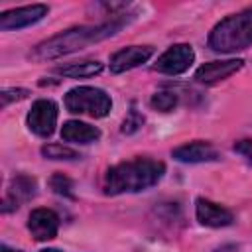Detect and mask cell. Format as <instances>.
I'll use <instances>...</instances> for the list:
<instances>
[{
	"label": "cell",
	"instance_id": "obj_19",
	"mask_svg": "<svg viewBox=\"0 0 252 252\" xmlns=\"http://www.w3.org/2000/svg\"><path fill=\"white\" fill-rule=\"evenodd\" d=\"M144 124V116L136 110V108H132L130 112H128V116L124 118V122H122V134H134L136 130H140V126Z\"/></svg>",
	"mask_w": 252,
	"mask_h": 252
},
{
	"label": "cell",
	"instance_id": "obj_9",
	"mask_svg": "<svg viewBox=\"0 0 252 252\" xmlns=\"http://www.w3.org/2000/svg\"><path fill=\"white\" fill-rule=\"evenodd\" d=\"M244 65L242 59H224V61H209L205 65H201L195 71V79L203 85H215L220 83L224 79H228L230 75H234L236 71H240Z\"/></svg>",
	"mask_w": 252,
	"mask_h": 252
},
{
	"label": "cell",
	"instance_id": "obj_4",
	"mask_svg": "<svg viewBox=\"0 0 252 252\" xmlns=\"http://www.w3.org/2000/svg\"><path fill=\"white\" fill-rule=\"evenodd\" d=\"M65 108L73 114H87L91 118H104L110 108V96L96 87H75L65 94Z\"/></svg>",
	"mask_w": 252,
	"mask_h": 252
},
{
	"label": "cell",
	"instance_id": "obj_5",
	"mask_svg": "<svg viewBox=\"0 0 252 252\" xmlns=\"http://www.w3.org/2000/svg\"><path fill=\"white\" fill-rule=\"evenodd\" d=\"M55 126H57V104L51 98L35 100L28 112V128L35 136L47 138L55 132Z\"/></svg>",
	"mask_w": 252,
	"mask_h": 252
},
{
	"label": "cell",
	"instance_id": "obj_1",
	"mask_svg": "<svg viewBox=\"0 0 252 252\" xmlns=\"http://www.w3.org/2000/svg\"><path fill=\"white\" fill-rule=\"evenodd\" d=\"M126 22H128L126 18H112L110 22H104L98 26H79V28L65 30V32L37 43L33 47V51L30 53V57L35 61H49V59L69 55L77 49H83L91 43H96V41H102V39L114 35Z\"/></svg>",
	"mask_w": 252,
	"mask_h": 252
},
{
	"label": "cell",
	"instance_id": "obj_16",
	"mask_svg": "<svg viewBox=\"0 0 252 252\" xmlns=\"http://www.w3.org/2000/svg\"><path fill=\"white\" fill-rule=\"evenodd\" d=\"M150 104H152V108H156L159 112H169L177 106V94L173 91H158L152 96Z\"/></svg>",
	"mask_w": 252,
	"mask_h": 252
},
{
	"label": "cell",
	"instance_id": "obj_21",
	"mask_svg": "<svg viewBox=\"0 0 252 252\" xmlns=\"http://www.w3.org/2000/svg\"><path fill=\"white\" fill-rule=\"evenodd\" d=\"M232 150H234L236 154H240L242 158H246L248 161H252V140H250V138L238 140V142L232 146Z\"/></svg>",
	"mask_w": 252,
	"mask_h": 252
},
{
	"label": "cell",
	"instance_id": "obj_6",
	"mask_svg": "<svg viewBox=\"0 0 252 252\" xmlns=\"http://www.w3.org/2000/svg\"><path fill=\"white\" fill-rule=\"evenodd\" d=\"M193 59H195L193 47L189 43H177V45H171L167 51H163L158 57L156 71H159L163 75H181L191 67Z\"/></svg>",
	"mask_w": 252,
	"mask_h": 252
},
{
	"label": "cell",
	"instance_id": "obj_10",
	"mask_svg": "<svg viewBox=\"0 0 252 252\" xmlns=\"http://www.w3.org/2000/svg\"><path fill=\"white\" fill-rule=\"evenodd\" d=\"M152 55H154V47L152 45H130V47H124V49L116 51L110 57V71L112 73L130 71V69L146 63Z\"/></svg>",
	"mask_w": 252,
	"mask_h": 252
},
{
	"label": "cell",
	"instance_id": "obj_17",
	"mask_svg": "<svg viewBox=\"0 0 252 252\" xmlns=\"http://www.w3.org/2000/svg\"><path fill=\"white\" fill-rule=\"evenodd\" d=\"M41 154L45 158H49V159H65V161L81 158L75 150H71V148H67L63 144H47V146L41 148Z\"/></svg>",
	"mask_w": 252,
	"mask_h": 252
},
{
	"label": "cell",
	"instance_id": "obj_12",
	"mask_svg": "<svg viewBox=\"0 0 252 252\" xmlns=\"http://www.w3.org/2000/svg\"><path fill=\"white\" fill-rule=\"evenodd\" d=\"M195 213H197V220L211 228H220L234 222V215L226 207L217 205L209 199H197Z\"/></svg>",
	"mask_w": 252,
	"mask_h": 252
},
{
	"label": "cell",
	"instance_id": "obj_20",
	"mask_svg": "<svg viewBox=\"0 0 252 252\" xmlns=\"http://www.w3.org/2000/svg\"><path fill=\"white\" fill-rule=\"evenodd\" d=\"M28 96V91L26 89H4L0 98H2V108H6L12 100H22Z\"/></svg>",
	"mask_w": 252,
	"mask_h": 252
},
{
	"label": "cell",
	"instance_id": "obj_15",
	"mask_svg": "<svg viewBox=\"0 0 252 252\" xmlns=\"http://www.w3.org/2000/svg\"><path fill=\"white\" fill-rule=\"evenodd\" d=\"M102 71V63L100 61H79V63H69V65H61L55 69L57 75L61 77H69V79H85V77H94Z\"/></svg>",
	"mask_w": 252,
	"mask_h": 252
},
{
	"label": "cell",
	"instance_id": "obj_2",
	"mask_svg": "<svg viewBox=\"0 0 252 252\" xmlns=\"http://www.w3.org/2000/svg\"><path fill=\"white\" fill-rule=\"evenodd\" d=\"M165 173V165L152 158H136L112 165L104 177V191L108 195L138 193L154 187Z\"/></svg>",
	"mask_w": 252,
	"mask_h": 252
},
{
	"label": "cell",
	"instance_id": "obj_18",
	"mask_svg": "<svg viewBox=\"0 0 252 252\" xmlns=\"http://www.w3.org/2000/svg\"><path fill=\"white\" fill-rule=\"evenodd\" d=\"M49 187L57 193V195H63V197H73V181L63 175V173H55L51 179H49Z\"/></svg>",
	"mask_w": 252,
	"mask_h": 252
},
{
	"label": "cell",
	"instance_id": "obj_3",
	"mask_svg": "<svg viewBox=\"0 0 252 252\" xmlns=\"http://www.w3.org/2000/svg\"><path fill=\"white\" fill-rule=\"evenodd\" d=\"M252 43V8L220 20L209 33V47L217 53H236Z\"/></svg>",
	"mask_w": 252,
	"mask_h": 252
},
{
	"label": "cell",
	"instance_id": "obj_13",
	"mask_svg": "<svg viewBox=\"0 0 252 252\" xmlns=\"http://www.w3.org/2000/svg\"><path fill=\"white\" fill-rule=\"evenodd\" d=\"M173 158L183 163H203V161H215L219 159V150L203 140H195L189 144H183L173 150Z\"/></svg>",
	"mask_w": 252,
	"mask_h": 252
},
{
	"label": "cell",
	"instance_id": "obj_11",
	"mask_svg": "<svg viewBox=\"0 0 252 252\" xmlns=\"http://www.w3.org/2000/svg\"><path fill=\"white\" fill-rule=\"evenodd\" d=\"M35 179L30 177V175H16L12 181H10V187H8V193L2 201V213H10L14 209L20 207V203L24 201H30L33 195H35Z\"/></svg>",
	"mask_w": 252,
	"mask_h": 252
},
{
	"label": "cell",
	"instance_id": "obj_14",
	"mask_svg": "<svg viewBox=\"0 0 252 252\" xmlns=\"http://www.w3.org/2000/svg\"><path fill=\"white\" fill-rule=\"evenodd\" d=\"M61 138L73 144H91L100 138V130L81 120H67L61 128Z\"/></svg>",
	"mask_w": 252,
	"mask_h": 252
},
{
	"label": "cell",
	"instance_id": "obj_8",
	"mask_svg": "<svg viewBox=\"0 0 252 252\" xmlns=\"http://www.w3.org/2000/svg\"><path fill=\"white\" fill-rule=\"evenodd\" d=\"M28 230L39 242L51 240L59 230V217L51 209H33L28 217Z\"/></svg>",
	"mask_w": 252,
	"mask_h": 252
},
{
	"label": "cell",
	"instance_id": "obj_7",
	"mask_svg": "<svg viewBox=\"0 0 252 252\" xmlns=\"http://www.w3.org/2000/svg\"><path fill=\"white\" fill-rule=\"evenodd\" d=\"M45 14H47V6L45 4H32V6H22V8L8 10V12H4L0 16V30L2 32H10V30L28 28V26L39 22Z\"/></svg>",
	"mask_w": 252,
	"mask_h": 252
},
{
	"label": "cell",
	"instance_id": "obj_22",
	"mask_svg": "<svg viewBox=\"0 0 252 252\" xmlns=\"http://www.w3.org/2000/svg\"><path fill=\"white\" fill-rule=\"evenodd\" d=\"M0 252H20V250H14V248H10V246L2 244V246H0Z\"/></svg>",
	"mask_w": 252,
	"mask_h": 252
},
{
	"label": "cell",
	"instance_id": "obj_23",
	"mask_svg": "<svg viewBox=\"0 0 252 252\" xmlns=\"http://www.w3.org/2000/svg\"><path fill=\"white\" fill-rule=\"evenodd\" d=\"M39 252H59V250H55V248H47V250H39Z\"/></svg>",
	"mask_w": 252,
	"mask_h": 252
}]
</instances>
